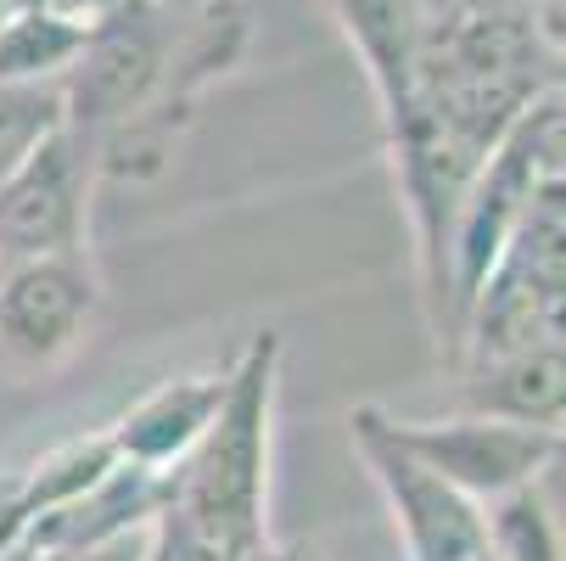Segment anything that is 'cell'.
<instances>
[{
    "label": "cell",
    "mask_w": 566,
    "mask_h": 561,
    "mask_svg": "<svg viewBox=\"0 0 566 561\" xmlns=\"http://www.w3.org/2000/svg\"><path fill=\"white\" fill-rule=\"evenodd\" d=\"M387 433L398 438L403 455H416L432 477H443L449 489H460L465 500H476L482 511L538 489V477L566 455V444L555 433L522 427V422H500V416H443V422H392Z\"/></svg>",
    "instance_id": "cell-3"
},
{
    "label": "cell",
    "mask_w": 566,
    "mask_h": 561,
    "mask_svg": "<svg viewBox=\"0 0 566 561\" xmlns=\"http://www.w3.org/2000/svg\"><path fill=\"white\" fill-rule=\"evenodd\" d=\"M169 29L157 23L146 7L118 12L107 23H91V40L78 51V62L62 79V102H67V124L73 129H113L118 118H129L135 107H146L169 79Z\"/></svg>",
    "instance_id": "cell-5"
},
{
    "label": "cell",
    "mask_w": 566,
    "mask_h": 561,
    "mask_svg": "<svg viewBox=\"0 0 566 561\" xmlns=\"http://www.w3.org/2000/svg\"><path fill=\"white\" fill-rule=\"evenodd\" d=\"M230 398V371H202V376H169L157 382L146 398L107 427L113 449H118V466H135V471H151V477H175L191 449L208 438L213 416L224 411Z\"/></svg>",
    "instance_id": "cell-6"
},
{
    "label": "cell",
    "mask_w": 566,
    "mask_h": 561,
    "mask_svg": "<svg viewBox=\"0 0 566 561\" xmlns=\"http://www.w3.org/2000/svg\"><path fill=\"white\" fill-rule=\"evenodd\" d=\"M113 471H118V449H113L107 433L67 438L62 449H51V455L23 477V484L12 489V500H18V511H23V522H29V517H45V511H56V506L78 500V495H91L102 477H113Z\"/></svg>",
    "instance_id": "cell-9"
},
{
    "label": "cell",
    "mask_w": 566,
    "mask_h": 561,
    "mask_svg": "<svg viewBox=\"0 0 566 561\" xmlns=\"http://www.w3.org/2000/svg\"><path fill=\"white\" fill-rule=\"evenodd\" d=\"M67 124V102L62 85H18V79H0V186H7L29 157Z\"/></svg>",
    "instance_id": "cell-10"
},
{
    "label": "cell",
    "mask_w": 566,
    "mask_h": 561,
    "mask_svg": "<svg viewBox=\"0 0 566 561\" xmlns=\"http://www.w3.org/2000/svg\"><path fill=\"white\" fill-rule=\"evenodd\" d=\"M96 175H102L96 169V135L62 124L29 164L0 186V264L85 248Z\"/></svg>",
    "instance_id": "cell-4"
},
{
    "label": "cell",
    "mask_w": 566,
    "mask_h": 561,
    "mask_svg": "<svg viewBox=\"0 0 566 561\" xmlns=\"http://www.w3.org/2000/svg\"><path fill=\"white\" fill-rule=\"evenodd\" d=\"M107 287L91 248L0 264V365L56 371L91 343Z\"/></svg>",
    "instance_id": "cell-2"
},
{
    "label": "cell",
    "mask_w": 566,
    "mask_h": 561,
    "mask_svg": "<svg viewBox=\"0 0 566 561\" xmlns=\"http://www.w3.org/2000/svg\"><path fill=\"white\" fill-rule=\"evenodd\" d=\"M460 411L522 422L566 444V343H527L471 360V376L460 382Z\"/></svg>",
    "instance_id": "cell-7"
},
{
    "label": "cell",
    "mask_w": 566,
    "mask_h": 561,
    "mask_svg": "<svg viewBox=\"0 0 566 561\" xmlns=\"http://www.w3.org/2000/svg\"><path fill=\"white\" fill-rule=\"evenodd\" d=\"M489 544L494 561H566V533L538 489L489 506Z\"/></svg>",
    "instance_id": "cell-11"
},
{
    "label": "cell",
    "mask_w": 566,
    "mask_h": 561,
    "mask_svg": "<svg viewBox=\"0 0 566 561\" xmlns=\"http://www.w3.org/2000/svg\"><path fill=\"white\" fill-rule=\"evenodd\" d=\"M91 40V23L56 18L51 7L34 12H12L0 23V79H18V85H45V79L67 73Z\"/></svg>",
    "instance_id": "cell-8"
},
{
    "label": "cell",
    "mask_w": 566,
    "mask_h": 561,
    "mask_svg": "<svg viewBox=\"0 0 566 561\" xmlns=\"http://www.w3.org/2000/svg\"><path fill=\"white\" fill-rule=\"evenodd\" d=\"M281 561H319V555H308V550H292V555H281Z\"/></svg>",
    "instance_id": "cell-12"
},
{
    "label": "cell",
    "mask_w": 566,
    "mask_h": 561,
    "mask_svg": "<svg viewBox=\"0 0 566 561\" xmlns=\"http://www.w3.org/2000/svg\"><path fill=\"white\" fill-rule=\"evenodd\" d=\"M348 438L370 471V484L381 489V506L403 539L410 561H494L489 544V511L449 489L443 477H432L416 455H403L398 438L387 433L381 405L348 411Z\"/></svg>",
    "instance_id": "cell-1"
},
{
    "label": "cell",
    "mask_w": 566,
    "mask_h": 561,
    "mask_svg": "<svg viewBox=\"0 0 566 561\" xmlns=\"http://www.w3.org/2000/svg\"><path fill=\"white\" fill-rule=\"evenodd\" d=\"M270 561H275V555H270Z\"/></svg>",
    "instance_id": "cell-13"
}]
</instances>
